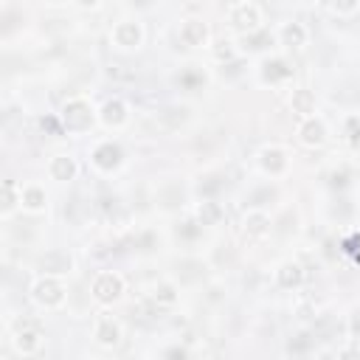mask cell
Wrapping results in <instances>:
<instances>
[{"label":"cell","mask_w":360,"mask_h":360,"mask_svg":"<svg viewBox=\"0 0 360 360\" xmlns=\"http://www.w3.org/2000/svg\"><path fill=\"white\" fill-rule=\"evenodd\" d=\"M62 121L71 132H85L90 124H93V107L85 96H76L71 99L65 107H62Z\"/></svg>","instance_id":"6da1fadb"},{"label":"cell","mask_w":360,"mask_h":360,"mask_svg":"<svg viewBox=\"0 0 360 360\" xmlns=\"http://www.w3.org/2000/svg\"><path fill=\"white\" fill-rule=\"evenodd\" d=\"M121 293H124V279L118 273L104 270V273L96 276V282H93V298L99 304H113V301L121 298Z\"/></svg>","instance_id":"7a4b0ae2"},{"label":"cell","mask_w":360,"mask_h":360,"mask_svg":"<svg viewBox=\"0 0 360 360\" xmlns=\"http://www.w3.org/2000/svg\"><path fill=\"white\" fill-rule=\"evenodd\" d=\"M228 20H231L240 32L254 34V32L259 29V23H262V9H259L256 4H237V6H231Z\"/></svg>","instance_id":"3957f363"},{"label":"cell","mask_w":360,"mask_h":360,"mask_svg":"<svg viewBox=\"0 0 360 360\" xmlns=\"http://www.w3.org/2000/svg\"><path fill=\"white\" fill-rule=\"evenodd\" d=\"M32 296H34V301L43 304V307H60V304L65 301V287H62V282L46 276V279H40V282L32 287Z\"/></svg>","instance_id":"277c9868"},{"label":"cell","mask_w":360,"mask_h":360,"mask_svg":"<svg viewBox=\"0 0 360 360\" xmlns=\"http://www.w3.org/2000/svg\"><path fill=\"white\" fill-rule=\"evenodd\" d=\"M144 40V29L135 20H121L113 26V43L118 48H138Z\"/></svg>","instance_id":"5b68a950"},{"label":"cell","mask_w":360,"mask_h":360,"mask_svg":"<svg viewBox=\"0 0 360 360\" xmlns=\"http://www.w3.org/2000/svg\"><path fill=\"white\" fill-rule=\"evenodd\" d=\"M180 40H184V46H189V48L206 46V40H209V26H206V20H200V18H186L184 23H180Z\"/></svg>","instance_id":"8992f818"},{"label":"cell","mask_w":360,"mask_h":360,"mask_svg":"<svg viewBox=\"0 0 360 360\" xmlns=\"http://www.w3.org/2000/svg\"><path fill=\"white\" fill-rule=\"evenodd\" d=\"M298 138L301 144L307 146H321L326 141V124L318 118V116H307L301 124H298Z\"/></svg>","instance_id":"52a82bcc"},{"label":"cell","mask_w":360,"mask_h":360,"mask_svg":"<svg viewBox=\"0 0 360 360\" xmlns=\"http://www.w3.org/2000/svg\"><path fill=\"white\" fill-rule=\"evenodd\" d=\"M121 158H124V152H121V146L113 144V141H104V144H99V146L93 149V163H96V169H102V172H113V169L121 163Z\"/></svg>","instance_id":"ba28073f"},{"label":"cell","mask_w":360,"mask_h":360,"mask_svg":"<svg viewBox=\"0 0 360 360\" xmlns=\"http://www.w3.org/2000/svg\"><path fill=\"white\" fill-rule=\"evenodd\" d=\"M96 340L102 346H116L121 340V324L116 318H110V315H102L96 321Z\"/></svg>","instance_id":"9c48e42d"},{"label":"cell","mask_w":360,"mask_h":360,"mask_svg":"<svg viewBox=\"0 0 360 360\" xmlns=\"http://www.w3.org/2000/svg\"><path fill=\"white\" fill-rule=\"evenodd\" d=\"M245 234L254 237V240L270 234V217L265 212H248L245 214Z\"/></svg>","instance_id":"30bf717a"},{"label":"cell","mask_w":360,"mask_h":360,"mask_svg":"<svg viewBox=\"0 0 360 360\" xmlns=\"http://www.w3.org/2000/svg\"><path fill=\"white\" fill-rule=\"evenodd\" d=\"M48 169H51V177L60 180V184H65V180H74V177H76V160L68 158V155H57Z\"/></svg>","instance_id":"8fae6325"},{"label":"cell","mask_w":360,"mask_h":360,"mask_svg":"<svg viewBox=\"0 0 360 360\" xmlns=\"http://www.w3.org/2000/svg\"><path fill=\"white\" fill-rule=\"evenodd\" d=\"M279 37H282V43L284 46H290V48H301V46H307V29L301 26V23H284L282 26V32H279Z\"/></svg>","instance_id":"7c38bea8"},{"label":"cell","mask_w":360,"mask_h":360,"mask_svg":"<svg viewBox=\"0 0 360 360\" xmlns=\"http://www.w3.org/2000/svg\"><path fill=\"white\" fill-rule=\"evenodd\" d=\"M102 121L107 127H121L127 121V104L121 99H110L104 107H102Z\"/></svg>","instance_id":"4fadbf2b"},{"label":"cell","mask_w":360,"mask_h":360,"mask_svg":"<svg viewBox=\"0 0 360 360\" xmlns=\"http://www.w3.org/2000/svg\"><path fill=\"white\" fill-rule=\"evenodd\" d=\"M262 166H265L270 174H282V172H287V155H284V149H279V146H268V149H262Z\"/></svg>","instance_id":"5bb4252c"},{"label":"cell","mask_w":360,"mask_h":360,"mask_svg":"<svg viewBox=\"0 0 360 360\" xmlns=\"http://www.w3.org/2000/svg\"><path fill=\"white\" fill-rule=\"evenodd\" d=\"M276 279H279V284L282 287H301V282H304V270H301V265L298 262H284L279 270H276Z\"/></svg>","instance_id":"9a60e30c"},{"label":"cell","mask_w":360,"mask_h":360,"mask_svg":"<svg viewBox=\"0 0 360 360\" xmlns=\"http://www.w3.org/2000/svg\"><path fill=\"white\" fill-rule=\"evenodd\" d=\"M15 346H18V352H23V354H34V352L43 346V338H40L37 329H23V332H18Z\"/></svg>","instance_id":"2e32d148"},{"label":"cell","mask_w":360,"mask_h":360,"mask_svg":"<svg viewBox=\"0 0 360 360\" xmlns=\"http://www.w3.org/2000/svg\"><path fill=\"white\" fill-rule=\"evenodd\" d=\"M20 192H23V206H26L29 212L46 209V192H43L40 186H23Z\"/></svg>","instance_id":"e0dca14e"},{"label":"cell","mask_w":360,"mask_h":360,"mask_svg":"<svg viewBox=\"0 0 360 360\" xmlns=\"http://www.w3.org/2000/svg\"><path fill=\"white\" fill-rule=\"evenodd\" d=\"M290 104H293V110H296V113H301L304 118H307L310 113H315V96H312L310 90H296Z\"/></svg>","instance_id":"ac0fdd59"},{"label":"cell","mask_w":360,"mask_h":360,"mask_svg":"<svg viewBox=\"0 0 360 360\" xmlns=\"http://www.w3.org/2000/svg\"><path fill=\"white\" fill-rule=\"evenodd\" d=\"M18 203H23V192H18L15 180H6L4 184V214H9Z\"/></svg>","instance_id":"d6986e66"},{"label":"cell","mask_w":360,"mask_h":360,"mask_svg":"<svg viewBox=\"0 0 360 360\" xmlns=\"http://www.w3.org/2000/svg\"><path fill=\"white\" fill-rule=\"evenodd\" d=\"M265 68H268V71H265V79H268V82H279V79H287V76H290V71H287V65H284L282 60H273V62H268Z\"/></svg>","instance_id":"ffe728a7"},{"label":"cell","mask_w":360,"mask_h":360,"mask_svg":"<svg viewBox=\"0 0 360 360\" xmlns=\"http://www.w3.org/2000/svg\"><path fill=\"white\" fill-rule=\"evenodd\" d=\"M155 301H158V304H174V301H177L174 284H169V282L158 284V287H155Z\"/></svg>","instance_id":"44dd1931"},{"label":"cell","mask_w":360,"mask_h":360,"mask_svg":"<svg viewBox=\"0 0 360 360\" xmlns=\"http://www.w3.org/2000/svg\"><path fill=\"white\" fill-rule=\"evenodd\" d=\"M214 217H220V206H217V203H203V206H200V220H203V226L212 223Z\"/></svg>","instance_id":"7402d4cb"},{"label":"cell","mask_w":360,"mask_h":360,"mask_svg":"<svg viewBox=\"0 0 360 360\" xmlns=\"http://www.w3.org/2000/svg\"><path fill=\"white\" fill-rule=\"evenodd\" d=\"M357 9V4H346V6H329V12H335V15H349V12H354Z\"/></svg>","instance_id":"603a6c76"}]
</instances>
